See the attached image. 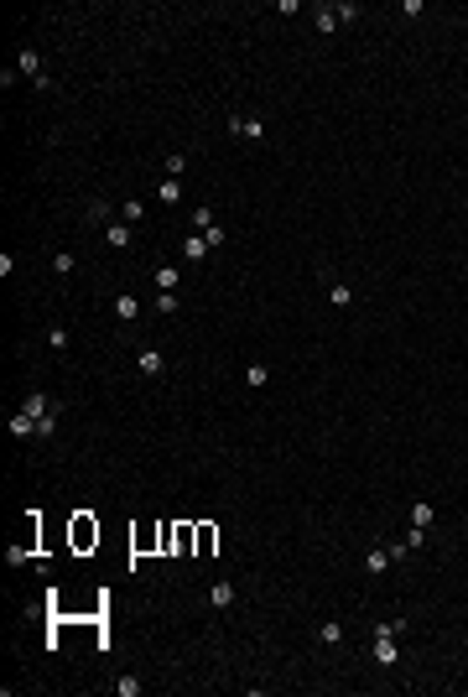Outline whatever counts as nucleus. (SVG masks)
Returning <instances> with one entry per match:
<instances>
[{"label":"nucleus","mask_w":468,"mask_h":697,"mask_svg":"<svg viewBox=\"0 0 468 697\" xmlns=\"http://www.w3.org/2000/svg\"><path fill=\"white\" fill-rule=\"evenodd\" d=\"M73 266H78V260H73V255H68V250H58V255H52V271H58V276H68V271H73Z\"/></svg>","instance_id":"aec40b11"},{"label":"nucleus","mask_w":468,"mask_h":697,"mask_svg":"<svg viewBox=\"0 0 468 697\" xmlns=\"http://www.w3.org/2000/svg\"><path fill=\"white\" fill-rule=\"evenodd\" d=\"M343 640V625L339 619H323V625H317V645H339Z\"/></svg>","instance_id":"9b49d317"},{"label":"nucleus","mask_w":468,"mask_h":697,"mask_svg":"<svg viewBox=\"0 0 468 697\" xmlns=\"http://www.w3.org/2000/svg\"><path fill=\"white\" fill-rule=\"evenodd\" d=\"M16 68L32 73V78H42V52H36V47H21V52H16Z\"/></svg>","instance_id":"39448f33"},{"label":"nucleus","mask_w":468,"mask_h":697,"mask_svg":"<svg viewBox=\"0 0 468 697\" xmlns=\"http://www.w3.org/2000/svg\"><path fill=\"white\" fill-rule=\"evenodd\" d=\"M323 276H328V266H323ZM328 297H333V308H354V292L343 281H333V276H328Z\"/></svg>","instance_id":"0eeeda50"},{"label":"nucleus","mask_w":468,"mask_h":697,"mask_svg":"<svg viewBox=\"0 0 468 697\" xmlns=\"http://www.w3.org/2000/svg\"><path fill=\"white\" fill-rule=\"evenodd\" d=\"M120 219H125V224H140V219H146V203H140V198H125V203H120Z\"/></svg>","instance_id":"dca6fc26"},{"label":"nucleus","mask_w":468,"mask_h":697,"mask_svg":"<svg viewBox=\"0 0 468 697\" xmlns=\"http://www.w3.org/2000/svg\"><path fill=\"white\" fill-rule=\"evenodd\" d=\"M266 380H270V369H266V365H250V369H245V385H255V390H260Z\"/></svg>","instance_id":"6ab92c4d"},{"label":"nucleus","mask_w":468,"mask_h":697,"mask_svg":"<svg viewBox=\"0 0 468 697\" xmlns=\"http://www.w3.org/2000/svg\"><path fill=\"white\" fill-rule=\"evenodd\" d=\"M73 552H89V546H99V520L94 515H73Z\"/></svg>","instance_id":"f257e3e1"},{"label":"nucleus","mask_w":468,"mask_h":697,"mask_svg":"<svg viewBox=\"0 0 468 697\" xmlns=\"http://www.w3.org/2000/svg\"><path fill=\"white\" fill-rule=\"evenodd\" d=\"M203 250H209V239L198 235V239H187V245H182V255H187V260H203Z\"/></svg>","instance_id":"4be33fe9"},{"label":"nucleus","mask_w":468,"mask_h":697,"mask_svg":"<svg viewBox=\"0 0 468 697\" xmlns=\"http://www.w3.org/2000/svg\"><path fill=\"white\" fill-rule=\"evenodd\" d=\"M390 562H396V557H390V546H374V552L364 557V572H385Z\"/></svg>","instance_id":"9d476101"},{"label":"nucleus","mask_w":468,"mask_h":697,"mask_svg":"<svg viewBox=\"0 0 468 697\" xmlns=\"http://www.w3.org/2000/svg\"><path fill=\"white\" fill-rule=\"evenodd\" d=\"M156 286H162V292H177V266H162V271H156Z\"/></svg>","instance_id":"a211bd4d"},{"label":"nucleus","mask_w":468,"mask_h":697,"mask_svg":"<svg viewBox=\"0 0 468 697\" xmlns=\"http://www.w3.org/2000/svg\"><path fill=\"white\" fill-rule=\"evenodd\" d=\"M432 520H437V510L427 505V500H416V505H411V526H416V531H432Z\"/></svg>","instance_id":"423d86ee"},{"label":"nucleus","mask_w":468,"mask_h":697,"mask_svg":"<svg viewBox=\"0 0 468 697\" xmlns=\"http://www.w3.org/2000/svg\"><path fill=\"white\" fill-rule=\"evenodd\" d=\"M156 312H177V292H162V297H156Z\"/></svg>","instance_id":"a878e982"},{"label":"nucleus","mask_w":468,"mask_h":697,"mask_svg":"<svg viewBox=\"0 0 468 697\" xmlns=\"http://www.w3.org/2000/svg\"><path fill=\"white\" fill-rule=\"evenodd\" d=\"M193 552H198V526L177 520V557H193Z\"/></svg>","instance_id":"20e7f679"},{"label":"nucleus","mask_w":468,"mask_h":697,"mask_svg":"<svg viewBox=\"0 0 468 697\" xmlns=\"http://www.w3.org/2000/svg\"><path fill=\"white\" fill-rule=\"evenodd\" d=\"M240 136H245V141H266V125H260L255 115H240Z\"/></svg>","instance_id":"2eb2a0df"},{"label":"nucleus","mask_w":468,"mask_h":697,"mask_svg":"<svg viewBox=\"0 0 468 697\" xmlns=\"http://www.w3.org/2000/svg\"><path fill=\"white\" fill-rule=\"evenodd\" d=\"M177 198H182V178H167V182H156V203H167V208H172Z\"/></svg>","instance_id":"6e6552de"},{"label":"nucleus","mask_w":468,"mask_h":697,"mask_svg":"<svg viewBox=\"0 0 468 697\" xmlns=\"http://www.w3.org/2000/svg\"><path fill=\"white\" fill-rule=\"evenodd\" d=\"M89 219H115V208H109L105 198H94V203H89Z\"/></svg>","instance_id":"5701e85b"},{"label":"nucleus","mask_w":468,"mask_h":697,"mask_svg":"<svg viewBox=\"0 0 468 697\" xmlns=\"http://www.w3.org/2000/svg\"><path fill=\"white\" fill-rule=\"evenodd\" d=\"M312 21H317V32H339V6H317Z\"/></svg>","instance_id":"1a4fd4ad"},{"label":"nucleus","mask_w":468,"mask_h":697,"mask_svg":"<svg viewBox=\"0 0 468 697\" xmlns=\"http://www.w3.org/2000/svg\"><path fill=\"white\" fill-rule=\"evenodd\" d=\"M136 369H140V375H162V369H167V359H162V349H136Z\"/></svg>","instance_id":"7ed1b4c3"},{"label":"nucleus","mask_w":468,"mask_h":697,"mask_svg":"<svg viewBox=\"0 0 468 697\" xmlns=\"http://www.w3.org/2000/svg\"><path fill=\"white\" fill-rule=\"evenodd\" d=\"M136 312H140V308H136V297L120 292V297H115V318H120V323H136Z\"/></svg>","instance_id":"f8f14e48"},{"label":"nucleus","mask_w":468,"mask_h":697,"mask_svg":"<svg viewBox=\"0 0 468 697\" xmlns=\"http://www.w3.org/2000/svg\"><path fill=\"white\" fill-rule=\"evenodd\" d=\"M209 599H213V609H229V603H234V583H213V588H209Z\"/></svg>","instance_id":"ddd939ff"},{"label":"nucleus","mask_w":468,"mask_h":697,"mask_svg":"<svg viewBox=\"0 0 468 697\" xmlns=\"http://www.w3.org/2000/svg\"><path fill=\"white\" fill-rule=\"evenodd\" d=\"M374 661H380V666H396L401 661V645H396V630H390V625L374 630Z\"/></svg>","instance_id":"f03ea898"},{"label":"nucleus","mask_w":468,"mask_h":697,"mask_svg":"<svg viewBox=\"0 0 468 697\" xmlns=\"http://www.w3.org/2000/svg\"><path fill=\"white\" fill-rule=\"evenodd\" d=\"M167 172H172V178H182V172H187V156H182V151H167Z\"/></svg>","instance_id":"412c9836"},{"label":"nucleus","mask_w":468,"mask_h":697,"mask_svg":"<svg viewBox=\"0 0 468 697\" xmlns=\"http://www.w3.org/2000/svg\"><path fill=\"white\" fill-rule=\"evenodd\" d=\"M213 541H219V531H213L209 520H203V526H198V552H193V557H209V552H213Z\"/></svg>","instance_id":"f3484780"},{"label":"nucleus","mask_w":468,"mask_h":697,"mask_svg":"<svg viewBox=\"0 0 468 697\" xmlns=\"http://www.w3.org/2000/svg\"><path fill=\"white\" fill-rule=\"evenodd\" d=\"M105 239H109V250H125L136 235H130V224H109V229H105Z\"/></svg>","instance_id":"4468645a"},{"label":"nucleus","mask_w":468,"mask_h":697,"mask_svg":"<svg viewBox=\"0 0 468 697\" xmlns=\"http://www.w3.org/2000/svg\"><path fill=\"white\" fill-rule=\"evenodd\" d=\"M203 239H209V245H224V239H229V229H224V224H209V229H203Z\"/></svg>","instance_id":"b1692460"},{"label":"nucleus","mask_w":468,"mask_h":697,"mask_svg":"<svg viewBox=\"0 0 468 697\" xmlns=\"http://www.w3.org/2000/svg\"><path fill=\"white\" fill-rule=\"evenodd\" d=\"M115 692H120V697H136V692H140V682H136V676H120Z\"/></svg>","instance_id":"393cba45"}]
</instances>
